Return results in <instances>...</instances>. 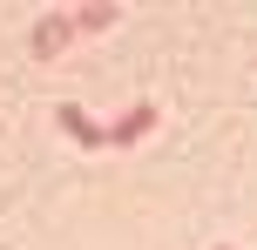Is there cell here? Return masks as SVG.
Segmentation results:
<instances>
[{
	"mask_svg": "<svg viewBox=\"0 0 257 250\" xmlns=\"http://www.w3.org/2000/svg\"><path fill=\"white\" fill-rule=\"evenodd\" d=\"M75 27H81V14H41V21H34V54H54Z\"/></svg>",
	"mask_w": 257,
	"mask_h": 250,
	"instance_id": "1",
	"label": "cell"
},
{
	"mask_svg": "<svg viewBox=\"0 0 257 250\" xmlns=\"http://www.w3.org/2000/svg\"><path fill=\"white\" fill-rule=\"evenodd\" d=\"M61 129L75 135V142H88V149H95V142H108V129H95V122L81 115V108H61Z\"/></svg>",
	"mask_w": 257,
	"mask_h": 250,
	"instance_id": "2",
	"label": "cell"
},
{
	"mask_svg": "<svg viewBox=\"0 0 257 250\" xmlns=\"http://www.w3.org/2000/svg\"><path fill=\"white\" fill-rule=\"evenodd\" d=\"M149 122H156V102H142V108H136L128 122H115V129H108V142H136V135L149 129Z\"/></svg>",
	"mask_w": 257,
	"mask_h": 250,
	"instance_id": "3",
	"label": "cell"
},
{
	"mask_svg": "<svg viewBox=\"0 0 257 250\" xmlns=\"http://www.w3.org/2000/svg\"><path fill=\"white\" fill-rule=\"evenodd\" d=\"M217 250H230V243H217Z\"/></svg>",
	"mask_w": 257,
	"mask_h": 250,
	"instance_id": "4",
	"label": "cell"
}]
</instances>
